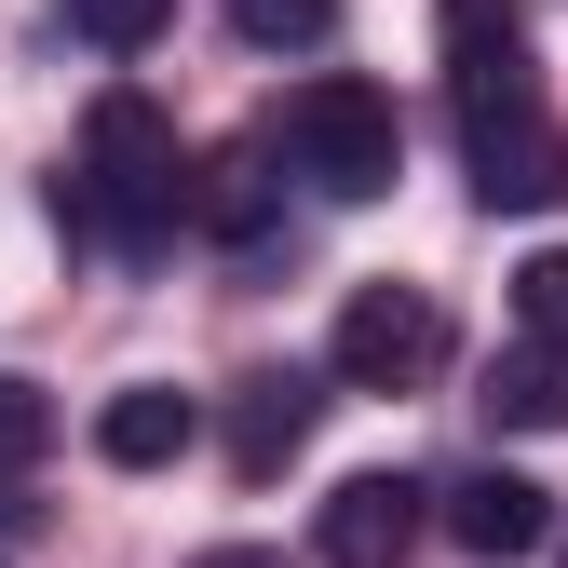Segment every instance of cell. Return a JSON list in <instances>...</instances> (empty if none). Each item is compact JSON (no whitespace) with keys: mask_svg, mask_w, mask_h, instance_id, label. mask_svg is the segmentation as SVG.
<instances>
[{"mask_svg":"<svg viewBox=\"0 0 568 568\" xmlns=\"http://www.w3.org/2000/svg\"><path fill=\"white\" fill-rule=\"evenodd\" d=\"M190 163H176V122L135 95V82H109L95 95V122H82V150L54 163V231L68 244H109V257H150V244H176L190 231Z\"/></svg>","mask_w":568,"mask_h":568,"instance_id":"obj_1","label":"cell"},{"mask_svg":"<svg viewBox=\"0 0 568 568\" xmlns=\"http://www.w3.org/2000/svg\"><path fill=\"white\" fill-rule=\"evenodd\" d=\"M284 150H298V176L325 203H379L406 176V122L379 82H352V68H312L298 95H284Z\"/></svg>","mask_w":568,"mask_h":568,"instance_id":"obj_2","label":"cell"},{"mask_svg":"<svg viewBox=\"0 0 568 568\" xmlns=\"http://www.w3.org/2000/svg\"><path fill=\"white\" fill-rule=\"evenodd\" d=\"M434 366H447V312H434V284H352V298H338L325 379H352V393H419Z\"/></svg>","mask_w":568,"mask_h":568,"instance_id":"obj_3","label":"cell"},{"mask_svg":"<svg viewBox=\"0 0 568 568\" xmlns=\"http://www.w3.org/2000/svg\"><path fill=\"white\" fill-rule=\"evenodd\" d=\"M419 528H447V501H434L419 474H338L325 515H312V555H325V568H406Z\"/></svg>","mask_w":568,"mask_h":568,"instance_id":"obj_4","label":"cell"},{"mask_svg":"<svg viewBox=\"0 0 568 568\" xmlns=\"http://www.w3.org/2000/svg\"><path fill=\"white\" fill-rule=\"evenodd\" d=\"M460 163H474V203L487 217H541V203H568V135L541 122V109H487V122H460Z\"/></svg>","mask_w":568,"mask_h":568,"instance_id":"obj_5","label":"cell"},{"mask_svg":"<svg viewBox=\"0 0 568 568\" xmlns=\"http://www.w3.org/2000/svg\"><path fill=\"white\" fill-rule=\"evenodd\" d=\"M447 95H460V122H487V109H541V68H528L515 0H447Z\"/></svg>","mask_w":568,"mask_h":568,"instance_id":"obj_6","label":"cell"},{"mask_svg":"<svg viewBox=\"0 0 568 568\" xmlns=\"http://www.w3.org/2000/svg\"><path fill=\"white\" fill-rule=\"evenodd\" d=\"M312 419H325V379H312V366H257V379H231V474L271 487L284 460L312 447Z\"/></svg>","mask_w":568,"mask_h":568,"instance_id":"obj_7","label":"cell"},{"mask_svg":"<svg viewBox=\"0 0 568 568\" xmlns=\"http://www.w3.org/2000/svg\"><path fill=\"white\" fill-rule=\"evenodd\" d=\"M447 541H460V555H487V568L541 555V541H555V487H528V474H501V460L460 474V487H447Z\"/></svg>","mask_w":568,"mask_h":568,"instance_id":"obj_8","label":"cell"},{"mask_svg":"<svg viewBox=\"0 0 568 568\" xmlns=\"http://www.w3.org/2000/svg\"><path fill=\"white\" fill-rule=\"evenodd\" d=\"M190 434H203V406H190L176 379H122V393L95 406V460H109V474H163V460H190Z\"/></svg>","mask_w":568,"mask_h":568,"instance_id":"obj_9","label":"cell"},{"mask_svg":"<svg viewBox=\"0 0 568 568\" xmlns=\"http://www.w3.org/2000/svg\"><path fill=\"white\" fill-rule=\"evenodd\" d=\"M501 434H568V338H515L487 352V393H474Z\"/></svg>","mask_w":568,"mask_h":568,"instance_id":"obj_10","label":"cell"},{"mask_svg":"<svg viewBox=\"0 0 568 568\" xmlns=\"http://www.w3.org/2000/svg\"><path fill=\"white\" fill-rule=\"evenodd\" d=\"M190 217L217 231V244H257V231H271V163H257V150H231V163H203V190H190Z\"/></svg>","mask_w":568,"mask_h":568,"instance_id":"obj_11","label":"cell"},{"mask_svg":"<svg viewBox=\"0 0 568 568\" xmlns=\"http://www.w3.org/2000/svg\"><path fill=\"white\" fill-rule=\"evenodd\" d=\"M231 41H257V54H325L338 41V0H231Z\"/></svg>","mask_w":568,"mask_h":568,"instance_id":"obj_12","label":"cell"},{"mask_svg":"<svg viewBox=\"0 0 568 568\" xmlns=\"http://www.w3.org/2000/svg\"><path fill=\"white\" fill-rule=\"evenodd\" d=\"M54 14H68V41H82V54H150L176 0H54Z\"/></svg>","mask_w":568,"mask_h":568,"instance_id":"obj_13","label":"cell"},{"mask_svg":"<svg viewBox=\"0 0 568 568\" xmlns=\"http://www.w3.org/2000/svg\"><path fill=\"white\" fill-rule=\"evenodd\" d=\"M41 447H54V393H41V379H14V366H0V487H14V474H28Z\"/></svg>","mask_w":568,"mask_h":568,"instance_id":"obj_14","label":"cell"},{"mask_svg":"<svg viewBox=\"0 0 568 568\" xmlns=\"http://www.w3.org/2000/svg\"><path fill=\"white\" fill-rule=\"evenodd\" d=\"M515 325H528V338H568V244H541V257L515 271Z\"/></svg>","mask_w":568,"mask_h":568,"instance_id":"obj_15","label":"cell"},{"mask_svg":"<svg viewBox=\"0 0 568 568\" xmlns=\"http://www.w3.org/2000/svg\"><path fill=\"white\" fill-rule=\"evenodd\" d=\"M190 568H284L271 541H217V555H190Z\"/></svg>","mask_w":568,"mask_h":568,"instance_id":"obj_16","label":"cell"}]
</instances>
